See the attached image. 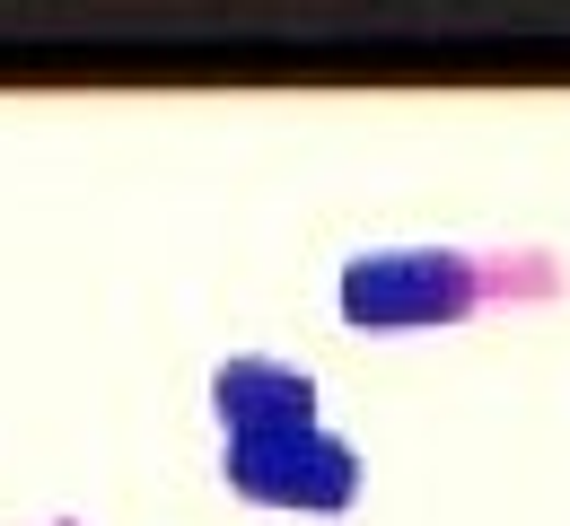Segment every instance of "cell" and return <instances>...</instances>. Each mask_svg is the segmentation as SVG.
I'll return each instance as SVG.
<instances>
[{"instance_id":"1","label":"cell","mask_w":570,"mask_h":526,"mask_svg":"<svg viewBox=\"0 0 570 526\" xmlns=\"http://www.w3.org/2000/svg\"><path fill=\"white\" fill-rule=\"evenodd\" d=\"M483 299H492V264L465 246H368L334 281L352 334H448Z\"/></svg>"},{"instance_id":"2","label":"cell","mask_w":570,"mask_h":526,"mask_svg":"<svg viewBox=\"0 0 570 526\" xmlns=\"http://www.w3.org/2000/svg\"><path fill=\"white\" fill-rule=\"evenodd\" d=\"M219 483L255 509H298V518H343L368 483V465L343 430H289V439H255V448H219Z\"/></svg>"},{"instance_id":"3","label":"cell","mask_w":570,"mask_h":526,"mask_svg":"<svg viewBox=\"0 0 570 526\" xmlns=\"http://www.w3.org/2000/svg\"><path fill=\"white\" fill-rule=\"evenodd\" d=\"M212 421L228 448H255V439H289V430H316V377L298 360H273V351H237L212 369Z\"/></svg>"},{"instance_id":"4","label":"cell","mask_w":570,"mask_h":526,"mask_svg":"<svg viewBox=\"0 0 570 526\" xmlns=\"http://www.w3.org/2000/svg\"><path fill=\"white\" fill-rule=\"evenodd\" d=\"M53 526H79V518H53Z\"/></svg>"}]
</instances>
